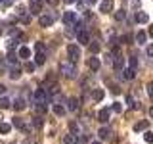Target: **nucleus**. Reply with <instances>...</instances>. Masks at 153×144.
Masks as SVG:
<instances>
[{
    "label": "nucleus",
    "instance_id": "f3484780",
    "mask_svg": "<svg viewBox=\"0 0 153 144\" xmlns=\"http://www.w3.org/2000/svg\"><path fill=\"white\" fill-rule=\"evenodd\" d=\"M136 21L138 23H147L149 21V16L146 12H136Z\"/></svg>",
    "mask_w": 153,
    "mask_h": 144
},
{
    "label": "nucleus",
    "instance_id": "5701e85b",
    "mask_svg": "<svg viewBox=\"0 0 153 144\" xmlns=\"http://www.w3.org/2000/svg\"><path fill=\"white\" fill-rule=\"evenodd\" d=\"M10 106H12V102H10L6 96H2V98H0V110H6V108H10Z\"/></svg>",
    "mask_w": 153,
    "mask_h": 144
},
{
    "label": "nucleus",
    "instance_id": "473e14b6",
    "mask_svg": "<svg viewBox=\"0 0 153 144\" xmlns=\"http://www.w3.org/2000/svg\"><path fill=\"white\" fill-rule=\"evenodd\" d=\"M128 64H130V69L136 71V67H138V58H136V56H132L130 60H128Z\"/></svg>",
    "mask_w": 153,
    "mask_h": 144
},
{
    "label": "nucleus",
    "instance_id": "49530a36",
    "mask_svg": "<svg viewBox=\"0 0 153 144\" xmlns=\"http://www.w3.org/2000/svg\"><path fill=\"white\" fill-rule=\"evenodd\" d=\"M46 2H48V4H52V6H56V4L59 2V0H46Z\"/></svg>",
    "mask_w": 153,
    "mask_h": 144
},
{
    "label": "nucleus",
    "instance_id": "4468645a",
    "mask_svg": "<svg viewBox=\"0 0 153 144\" xmlns=\"http://www.w3.org/2000/svg\"><path fill=\"white\" fill-rule=\"evenodd\" d=\"M8 75L12 77L13 81H16V79H19V77H21V67H19V65H16V67H12V69H10V73H8Z\"/></svg>",
    "mask_w": 153,
    "mask_h": 144
},
{
    "label": "nucleus",
    "instance_id": "6e6552de",
    "mask_svg": "<svg viewBox=\"0 0 153 144\" xmlns=\"http://www.w3.org/2000/svg\"><path fill=\"white\" fill-rule=\"evenodd\" d=\"M103 96H105L103 88H94V90H92V100H94V102H102Z\"/></svg>",
    "mask_w": 153,
    "mask_h": 144
},
{
    "label": "nucleus",
    "instance_id": "7ed1b4c3",
    "mask_svg": "<svg viewBox=\"0 0 153 144\" xmlns=\"http://www.w3.org/2000/svg\"><path fill=\"white\" fill-rule=\"evenodd\" d=\"M109 115H111V110H109V108H102L98 112V121L100 123H107L109 121Z\"/></svg>",
    "mask_w": 153,
    "mask_h": 144
},
{
    "label": "nucleus",
    "instance_id": "a19ab883",
    "mask_svg": "<svg viewBox=\"0 0 153 144\" xmlns=\"http://www.w3.org/2000/svg\"><path fill=\"white\" fill-rule=\"evenodd\" d=\"M113 60H115V56H111V54H107V58H105V62H107L109 65H113Z\"/></svg>",
    "mask_w": 153,
    "mask_h": 144
},
{
    "label": "nucleus",
    "instance_id": "f03ea898",
    "mask_svg": "<svg viewBox=\"0 0 153 144\" xmlns=\"http://www.w3.org/2000/svg\"><path fill=\"white\" fill-rule=\"evenodd\" d=\"M67 56H69L71 64H76L79 58H80V48L76 46V44H69V46H67Z\"/></svg>",
    "mask_w": 153,
    "mask_h": 144
},
{
    "label": "nucleus",
    "instance_id": "9b49d317",
    "mask_svg": "<svg viewBox=\"0 0 153 144\" xmlns=\"http://www.w3.org/2000/svg\"><path fill=\"white\" fill-rule=\"evenodd\" d=\"M98 136L102 138V140H107V138L111 136V129H107V127H102V129L98 131Z\"/></svg>",
    "mask_w": 153,
    "mask_h": 144
},
{
    "label": "nucleus",
    "instance_id": "bb28decb",
    "mask_svg": "<svg viewBox=\"0 0 153 144\" xmlns=\"http://www.w3.org/2000/svg\"><path fill=\"white\" fill-rule=\"evenodd\" d=\"M6 62H8V64H17V54H16V52H10L8 58H6Z\"/></svg>",
    "mask_w": 153,
    "mask_h": 144
},
{
    "label": "nucleus",
    "instance_id": "393cba45",
    "mask_svg": "<svg viewBox=\"0 0 153 144\" xmlns=\"http://www.w3.org/2000/svg\"><path fill=\"white\" fill-rule=\"evenodd\" d=\"M143 129H147V121H138L136 125H134V131H143Z\"/></svg>",
    "mask_w": 153,
    "mask_h": 144
},
{
    "label": "nucleus",
    "instance_id": "09e8293b",
    "mask_svg": "<svg viewBox=\"0 0 153 144\" xmlns=\"http://www.w3.org/2000/svg\"><path fill=\"white\" fill-rule=\"evenodd\" d=\"M92 144H102V142H92Z\"/></svg>",
    "mask_w": 153,
    "mask_h": 144
},
{
    "label": "nucleus",
    "instance_id": "dca6fc26",
    "mask_svg": "<svg viewBox=\"0 0 153 144\" xmlns=\"http://www.w3.org/2000/svg\"><path fill=\"white\" fill-rule=\"evenodd\" d=\"M13 106V108H16V112H21V110H25V100H23V98H16V102H13L12 104Z\"/></svg>",
    "mask_w": 153,
    "mask_h": 144
},
{
    "label": "nucleus",
    "instance_id": "2eb2a0df",
    "mask_svg": "<svg viewBox=\"0 0 153 144\" xmlns=\"http://www.w3.org/2000/svg\"><path fill=\"white\" fill-rule=\"evenodd\" d=\"M134 77H136V71H134V69H130V67L123 69V79H128V81H132Z\"/></svg>",
    "mask_w": 153,
    "mask_h": 144
},
{
    "label": "nucleus",
    "instance_id": "cd10ccee",
    "mask_svg": "<svg viewBox=\"0 0 153 144\" xmlns=\"http://www.w3.org/2000/svg\"><path fill=\"white\" fill-rule=\"evenodd\" d=\"M12 125H13V127H17V129H21V131H23V127H25V123H23V121H21L19 117H13Z\"/></svg>",
    "mask_w": 153,
    "mask_h": 144
},
{
    "label": "nucleus",
    "instance_id": "e433bc0d",
    "mask_svg": "<svg viewBox=\"0 0 153 144\" xmlns=\"http://www.w3.org/2000/svg\"><path fill=\"white\" fill-rule=\"evenodd\" d=\"M35 67H36V65L33 64V62H27V64H25V69L29 71V73H33V71H35Z\"/></svg>",
    "mask_w": 153,
    "mask_h": 144
},
{
    "label": "nucleus",
    "instance_id": "ddd939ff",
    "mask_svg": "<svg viewBox=\"0 0 153 144\" xmlns=\"http://www.w3.org/2000/svg\"><path fill=\"white\" fill-rule=\"evenodd\" d=\"M17 56H19V58H23V60L31 58V48H27V46H21V48H19V52H17Z\"/></svg>",
    "mask_w": 153,
    "mask_h": 144
},
{
    "label": "nucleus",
    "instance_id": "c9c22d12",
    "mask_svg": "<svg viewBox=\"0 0 153 144\" xmlns=\"http://www.w3.org/2000/svg\"><path fill=\"white\" fill-rule=\"evenodd\" d=\"M42 123H44V121H42V117H35V119H33V125H35L36 129H40Z\"/></svg>",
    "mask_w": 153,
    "mask_h": 144
},
{
    "label": "nucleus",
    "instance_id": "f704fd0d",
    "mask_svg": "<svg viewBox=\"0 0 153 144\" xmlns=\"http://www.w3.org/2000/svg\"><path fill=\"white\" fill-rule=\"evenodd\" d=\"M126 102H128V106H130L132 110H136V108H138V104L134 102V98H132V96H126Z\"/></svg>",
    "mask_w": 153,
    "mask_h": 144
},
{
    "label": "nucleus",
    "instance_id": "9d476101",
    "mask_svg": "<svg viewBox=\"0 0 153 144\" xmlns=\"http://www.w3.org/2000/svg\"><path fill=\"white\" fill-rule=\"evenodd\" d=\"M38 23H40V27H50L52 23H54V17H52V16H40Z\"/></svg>",
    "mask_w": 153,
    "mask_h": 144
},
{
    "label": "nucleus",
    "instance_id": "ea45409f",
    "mask_svg": "<svg viewBox=\"0 0 153 144\" xmlns=\"http://www.w3.org/2000/svg\"><path fill=\"white\" fill-rule=\"evenodd\" d=\"M113 112L121 113V112H123V106H121V104H113Z\"/></svg>",
    "mask_w": 153,
    "mask_h": 144
},
{
    "label": "nucleus",
    "instance_id": "79ce46f5",
    "mask_svg": "<svg viewBox=\"0 0 153 144\" xmlns=\"http://www.w3.org/2000/svg\"><path fill=\"white\" fill-rule=\"evenodd\" d=\"M21 21L25 23V25H27V23H31V16H23V17H21Z\"/></svg>",
    "mask_w": 153,
    "mask_h": 144
},
{
    "label": "nucleus",
    "instance_id": "58836bf2",
    "mask_svg": "<svg viewBox=\"0 0 153 144\" xmlns=\"http://www.w3.org/2000/svg\"><path fill=\"white\" fill-rule=\"evenodd\" d=\"M69 127H71V133H73V134H76V133H79V125H76V123H71Z\"/></svg>",
    "mask_w": 153,
    "mask_h": 144
},
{
    "label": "nucleus",
    "instance_id": "6ab92c4d",
    "mask_svg": "<svg viewBox=\"0 0 153 144\" xmlns=\"http://www.w3.org/2000/svg\"><path fill=\"white\" fill-rule=\"evenodd\" d=\"M113 67H115V69H119V71H121V69H124V60H123L121 56H119V58H115V60H113Z\"/></svg>",
    "mask_w": 153,
    "mask_h": 144
},
{
    "label": "nucleus",
    "instance_id": "37998d69",
    "mask_svg": "<svg viewBox=\"0 0 153 144\" xmlns=\"http://www.w3.org/2000/svg\"><path fill=\"white\" fill-rule=\"evenodd\" d=\"M4 67H6V60H2V58H0V71H4Z\"/></svg>",
    "mask_w": 153,
    "mask_h": 144
},
{
    "label": "nucleus",
    "instance_id": "1a4fd4ad",
    "mask_svg": "<svg viewBox=\"0 0 153 144\" xmlns=\"http://www.w3.org/2000/svg\"><path fill=\"white\" fill-rule=\"evenodd\" d=\"M111 10H113V0H103V2L100 4V12L107 14V12H111Z\"/></svg>",
    "mask_w": 153,
    "mask_h": 144
},
{
    "label": "nucleus",
    "instance_id": "7c9ffc66",
    "mask_svg": "<svg viewBox=\"0 0 153 144\" xmlns=\"http://www.w3.org/2000/svg\"><path fill=\"white\" fill-rule=\"evenodd\" d=\"M124 17H126V12H124V10H119V12L115 14V19H117V21H123Z\"/></svg>",
    "mask_w": 153,
    "mask_h": 144
},
{
    "label": "nucleus",
    "instance_id": "f8f14e48",
    "mask_svg": "<svg viewBox=\"0 0 153 144\" xmlns=\"http://www.w3.org/2000/svg\"><path fill=\"white\" fill-rule=\"evenodd\" d=\"M88 67H90L92 71H98V69H100V60H98L96 56H92V58L88 60Z\"/></svg>",
    "mask_w": 153,
    "mask_h": 144
},
{
    "label": "nucleus",
    "instance_id": "aec40b11",
    "mask_svg": "<svg viewBox=\"0 0 153 144\" xmlns=\"http://www.w3.org/2000/svg\"><path fill=\"white\" fill-rule=\"evenodd\" d=\"M67 110H69V112H76V110H79V100H76V98H69V106H67Z\"/></svg>",
    "mask_w": 153,
    "mask_h": 144
},
{
    "label": "nucleus",
    "instance_id": "a878e982",
    "mask_svg": "<svg viewBox=\"0 0 153 144\" xmlns=\"http://www.w3.org/2000/svg\"><path fill=\"white\" fill-rule=\"evenodd\" d=\"M88 46H90V54H98V52H100V44H98V42H88Z\"/></svg>",
    "mask_w": 153,
    "mask_h": 144
},
{
    "label": "nucleus",
    "instance_id": "a211bd4d",
    "mask_svg": "<svg viewBox=\"0 0 153 144\" xmlns=\"http://www.w3.org/2000/svg\"><path fill=\"white\" fill-rule=\"evenodd\" d=\"M146 40H147V33H146V31H138L136 42H138V44H146Z\"/></svg>",
    "mask_w": 153,
    "mask_h": 144
},
{
    "label": "nucleus",
    "instance_id": "c03bdc74",
    "mask_svg": "<svg viewBox=\"0 0 153 144\" xmlns=\"http://www.w3.org/2000/svg\"><path fill=\"white\" fill-rule=\"evenodd\" d=\"M147 56H153V46H147Z\"/></svg>",
    "mask_w": 153,
    "mask_h": 144
},
{
    "label": "nucleus",
    "instance_id": "412c9836",
    "mask_svg": "<svg viewBox=\"0 0 153 144\" xmlns=\"http://www.w3.org/2000/svg\"><path fill=\"white\" fill-rule=\"evenodd\" d=\"M35 108H36V112H38V113H46V112H48L46 102H36V104H35Z\"/></svg>",
    "mask_w": 153,
    "mask_h": 144
},
{
    "label": "nucleus",
    "instance_id": "f257e3e1",
    "mask_svg": "<svg viewBox=\"0 0 153 144\" xmlns=\"http://www.w3.org/2000/svg\"><path fill=\"white\" fill-rule=\"evenodd\" d=\"M59 71H61V75L67 77V79H75L76 77V65L71 64V62H63V64L59 65Z\"/></svg>",
    "mask_w": 153,
    "mask_h": 144
},
{
    "label": "nucleus",
    "instance_id": "b1692460",
    "mask_svg": "<svg viewBox=\"0 0 153 144\" xmlns=\"http://www.w3.org/2000/svg\"><path fill=\"white\" fill-rule=\"evenodd\" d=\"M54 113L57 115V117H61V115L65 113V108H63V106H59V104H56L54 106Z\"/></svg>",
    "mask_w": 153,
    "mask_h": 144
},
{
    "label": "nucleus",
    "instance_id": "603ef678",
    "mask_svg": "<svg viewBox=\"0 0 153 144\" xmlns=\"http://www.w3.org/2000/svg\"><path fill=\"white\" fill-rule=\"evenodd\" d=\"M0 2H4V0H0Z\"/></svg>",
    "mask_w": 153,
    "mask_h": 144
},
{
    "label": "nucleus",
    "instance_id": "4c0bfd02",
    "mask_svg": "<svg viewBox=\"0 0 153 144\" xmlns=\"http://www.w3.org/2000/svg\"><path fill=\"white\" fill-rule=\"evenodd\" d=\"M146 142H147V144H151V142H153V133H149V131L146 133Z\"/></svg>",
    "mask_w": 153,
    "mask_h": 144
},
{
    "label": "nucleus",
    "instance_id": "2f4dec72",
    "mask_svg": "<svg viewBox=\"0 0 153 144\" xmlns=\"http://www.w3.org/2000/svg\"><path fill=\"white\" fill-rule=\"evenodd\" d=\"M73 27H75V31H76V33L84 31V23H82V21H75V23H73Z\"/></svg>",
    "mask_w": 153,
    "mask_h": 144
},
{
    "label": "nucleus",
    "instance_id": "423d86ee",
    "mask_svg": "<svg viewBox=\"0 0 153 144\" xmlns=\"http://www.w3.org/2000/svg\"><path fill=\"white\" fill-rule=\"evenodd\" d=\"M76 40H79L80 44H88V42H90V35H88V31H80V33H76Z\"/></svg>",
    "mask_w": 153,
    "mask_h": 144
},
{
    "label": "nucleus",
    "instance_id": "0eeeda50",
    "mask_svg": "<svg viewBox=\"0 0 153 144\" xmlns=\"http://www.w3.org/2000/svg\"><path fill=\"white\" fill-rule=\"evenodd\" d=\"M35 100H36V102H46V100H48L46 90H44V88H36V92H35Z\"/></svg>",
    "mask_w": 153,
    "mask_h": 144
},
{
    "label": "nucleus",
    "instance_id": "8fccbe9b",
    "mask_svg": "<svg viewBox=\"0 0 153 144\" xmlns=\"http://www.w3.org/2000/svg\"><path fill=\"white\" fill-rule=\"evenodd\" d=\"M33 2H40V0H33Z\"/></svg>",
    "mask_w": 153,
    "mask_h": 144
},
{
    "label": "nucleus",
    "instance_id": "3c124183",
    "mask_svg": "<svg viewBox=\"0 0 153 144\" xmlns=\"http://www.w3.org/2000/svg\"><path fill=\"white\" fill-rule=\"evenodd\" d=\"M0 35H2V29H0Z\"/></svg>",
    "mask_w": 153,
    "mask_h": 144
},
{
    "label": "nucleus",
    "instance_id": "c756f323",
    "mask_svg": "<svg viewBox=\"0 0 153 144\" xmlns=\"http://www.w3.org/2000/svg\"><path fill=\"white\" fill-rule=\"evenodd\" d=\"M10 129H12V125H8V123H0V133H2V134H8V133H10Z\"/></svg>",
    "mask_w": 153,
    "mask_h": 144
},
{
    "label": "nucleus",
    "instance_id": "4be33fe9",
    "mask_svg": "<svg viewBox=\"0 0 153 144\" xmlns=\"http://www.w3.org/2000/svg\"><path fill=\"white\" fill-rule=\"evenodd\" d=\"M40 10H42V4L40 2H31V14H40Z\"/></svg>",
    "mask_w": 153,
    "mask_h": 144
},
{
    "label": "nucleus",
    "instance_id": "a18cd8bd",
    "mask_svg": "<svg viewBox=\"0 0 153 144\" xmlns=\"http://www.w3.org/2000/svg\"><path fill=\"white\" fill-rule=\"evenodd\" d=\"M4 92H6V86H4L2 83H0V94H4Z\"/></svg>",
    "mask_w": 153,
    "mask_h": 144
},
{
    "label": "nucleus",
    "instance_id": "39448f33",
    "mask_svg": "<svg viewBox=\"0 0 153 144\" xmlns=\"http://www.w3.org/2000/svg\"><path fill=\"white\" fill-rule=\"evenodd\" d=\"M63 142L65 144H80V138H79V134L69 133V134H65V136H63Z\"/></svg>",
    "mask_w": 153,
    "mask_h": 144
},
{
    "label": "nucleus",
    "instance_id": "c85d7f7f",
    "mask_svg": "<svg viewBox=\"0 0 153 144\" xmlns=\"http://www.w3.org/2000/svg\"><path fill=\"white\" fill-rule=\"evenodd\" d=\"M46 62V56L44 54H36V58H35V65H42Z\"/></svg>",
    "mask_w": 153,
    "mask_h": 144
},
{
    "label": "nucleus",
    "instance_id": "de8ad7c7",
    "mask_svg": "<svg viewBox=\"0 0 153 144\" xmlns=\"http://www.w3.org/2000/svg\"><path fill=\"white\" fill-rule=\"evenodd\" d=\"M65 2H67V4H71V2H79V0H65Z\"/></svg>",
    "mask_w": 153,
    "mask_h": 144
},
{
    "label": "nucleus",
    "instance_id": "72a5a7b5",
    "mask_svg": "<svg viewBox=\"0 0 153 144\" xmlns=\"http://www.w3.org/2000/svg\"><path fill=\"white\" fill-rule=\"evenodd\" d=\"M35 50L38 52V54H44V42H36V44H35Z\"/></svg>",
    "mask_w": 153,
    "mask_h": 144
},
{
    "label": "nucleus",
    "instance_id": "20e7f679",
    "mask_svg": "<svg viewBox=\"0 0 153 144\" xmlns=\"http://www.w3.org/2000/svg\"><path fill=\"white\" fill-rule=\"evenodd\" d=\"M76 21V12H65L63 14V23L65 25H73Z\"/></svg>",
    "mask_w": 153,
    "mask_h": 144
}]
</instances>
